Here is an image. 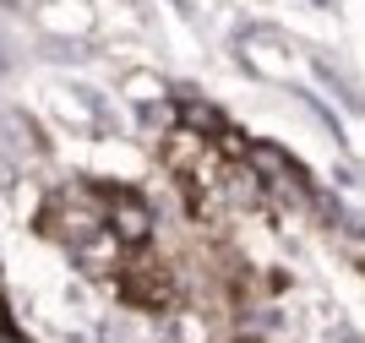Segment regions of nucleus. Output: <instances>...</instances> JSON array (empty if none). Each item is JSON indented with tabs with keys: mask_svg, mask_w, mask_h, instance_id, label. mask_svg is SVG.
<instances>
[{
	"mask_svg": "<svg viewBox=\"0 0 365 343\" xmlns=\"http://www.w3.org/2000/svg\"><path fill=\"white\" fill-rule=\"evenodd\" d=\"M317 6H338V0H317Z\"/></svg>",
	"mask_w": 365,
	"mask_h": 343,
	"instance_id": "39448f33",
	"label": "nucleus"
},
{
	"mask_svg": "<svg viewBox=\"0 0 365 343\" xmlns=\"http://www.w3.org/2000/svg\"><path fill=\"white\" fill-rule=\"evenodd\" d=\"M0 327H11V300H6V289H0Z\"/></svg>",
	"mask_w": 365,
	"mask_h": 343,
	"instance_id": "7ed1b4c3",
	"label": "nucleus"
},
{
	"mask_svg": "<svg viewBox=\"0 0 365 343\" xmlns=\"http://www.w3.org/2000/svg\"><path fill=\"white\" fill-rule=\"evenodd\" d=\"M235 343H257V338H235Z\"/></svg>",
	"mask_w": 365,
	"mask_h": 343,
	"instance_id": "423d86ee",
	"label": "nucleus"
},
{
	"mask_svg": "<svg viewBox=\"0 0 365 343\" xmlns=\"http://www.w3.org/2000/svg\"><path fill=\"white\" fill-rule=\"evenodd\" d=\"M33 229L44 240H55L61 251H76L82 240L104 235V180H66L38 202Z\"/></svg>",
	"mask_w": 365,
	"mask_h": 343,
	"instance_id": "f257e3e1",
	"label": "nucleus"
},
{
	"mask_svg": "<svg viewBox=\"0 0 365 343\" xmlns=\"http://www.w3.org/2000/svg\"><path fill=\"white\" fill-rule=\"evenodd\" d=\"M104 229L120 240L125 251L153 245L158 240V208L142 191H131V185H104Z\"/></svg>",
	"mask_w": 365,
	"mask_h": 343,
	"instance_id": "f03ea898",
	"label": "nucleus"
},
{
	"mask_svg": "<svg viewBox=\"0 0 365 343\" xmlns=\"http://www.w3.org/2000/svg\"><path fill=\"white\" fill-rule=\"evenodd\" d=\"M333 343H360V332H344V327H338V332H333Z\"/></svg>",
	"mask_w": 365,
	"mask_h": 343,
	"instance_id": "20e7f679",
	"label": "nucleus"
}]
</instances>
